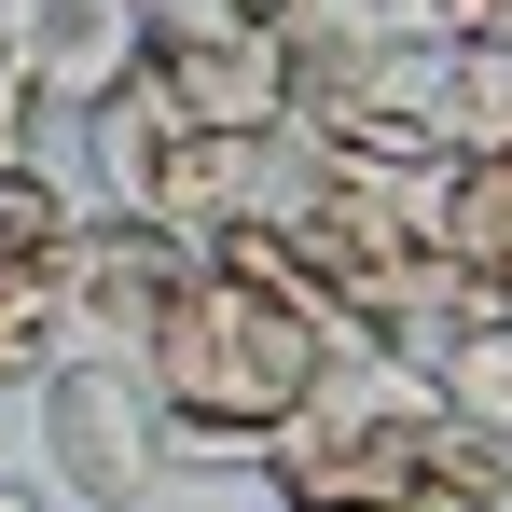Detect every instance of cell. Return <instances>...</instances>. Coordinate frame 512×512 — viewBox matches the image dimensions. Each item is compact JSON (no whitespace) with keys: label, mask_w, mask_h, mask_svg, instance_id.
<instances>
[{"label":"cell","mask_w":512,"mask_h":512,"mask_svg":"<svg viewBox=\"0 0 512 512\" xmlns=\"http://www.w3.org/2000/svg\"><path fill=\"white\" fill-rule=\"evenodd\" d=\"M139 97H167L180 125H208V139H263V125L305 111V56H291L277 14H236V28H153V42H139Z\"/></svg>","instance_id":"277c9868"},{"label":"cell","mask_w":512,"mask_h":512,"mask_svg":"<svg viewBox=\"0 0 512 512\" xmlns=\"http://www.w3.org/2000/svg\"><path fill=\"white\" fill-rule=\"evenodd\" d=\"M28 429H42L56 499H84V512H139L180 471L167 402H153L139 360H42V374H28Z\"/></svg>","instance_id":"3957f363"},{"label":"cell","mask_w":512,"mask_h":512,"mask_svg":"<svg viewBox=\"0 0 512 512\" xmlns=\"http://www.w3.org/2000/svg\"><path fill=\"white\" fill-rule=\"evenodd\" d=\"M277 28L291 42H416L429 0H277Z\"/></svg>","instance_id":"9c48e42d"},{"label":"cell","mask_w":512,"mask_h":512,"mask_svg":"<svg viewBox=\"0 0 512 512\" xmlns=\"http://www.w3.org/2000/svg\"><path fill=\"white\" fill-rule=\"evenodd\" d=\"M250 471L277 485V512H512V443H485L416 360L374 346H346L333 388Z\"/></svg>","instance_id":"7a4b0ae2"},{"label":"cell","mask_w":512,"mask_h":512,"mask_svg":"<svg viewBox=\"0 0 512 512\" xmlns=\"http://www.w3.org/2000/svg\"><path fill=\"white\" fill-rule=\"evenodd\" d=\"M153 28H236V14H277V0H139Z\"/></svg>","instance_id":"8fae6325"},{"label":"cell","mask_w":512,"mask_h":512,"mask_svg":"<svg viewBox=\"0 0 512 512\" xmlns=\"http://www.w3.org/2000/svg\"><path fill=\"white\" fill-rule=\"evenodd\" d=\"M0 512H42V499H28V485H14V471H0Z\"/></svg>","instance_id":"4fadbf2b"},{"label":"cell","mask_w":512,"mask_h":512,"mask_svg":"<svg viewBox=\"0 0 512 512\" xmlns=\"http://www.w3.org/2000/svg\"><path fill=\"white\" fill-rule=\"evenodd\" d=\"M416 374H429L471 429H485V443H512V277H457V291H443V319H429Z\"/></svg>","instance_id":"52a82bcc"},{"label":"cell","mask_w":512,"mask_h":512,"mask_svg":"<svg viewBox=\"0 0 512 512\" xmlns=\"http://www.w3.org/2000/svg\"><path fill=\"white\" fill-rule=\"evenodd\" d=\"M443 42H512V0H429Z\"/></svg>","instance_id":"30bf717a"},{"label":"cell","mask_w":512,"mask_h":512,"mask_svg":"<svg viewBox=\"0 0 512 512\" xmlns=\"http://www.w3.org/2000/svg\"><path fill=\"white\" fill-rule=\"evenodd\" d=\"M457 153H512V42H457Z\"/></svg>","instance_id":"ba28073f"},{"label":"cell","mask_w":512,"mask_h":512,"mask_svg":"<svg viewBox=\"0 0 512 512\" xmlns=\"http://www.w3.org/2000/svg\"><path fill=\"white\" fill-rule=\"evenodd\" d=\"M333 360H346V319L291 277V250H277L263 222H236V236H208V250L180 263L167 319L139 346V374H153V402H167V443L208 457V471L263 457L277 429L333 388Z\"/></svg>","instance_id":"6da1fadb"},{"label":"cell","mask_w":512,"mask_h":512,"mask_svg":"<svg viewBox=\"0 0 512 512\" xmlns=\"http://www.w3.org/2000/svg\"><path fill=\"white\" fill-rule=\"evenodd\" d=\"M139 42H153L139 0H0V84L42 125H84L97 97H125Z\"/></svg>","instance_id":"5b68a950"},{"label":"cell","mask_w":512,"mask_h":512,"mask_svg":"<svg viewBox=\"0 0 512 512\" xmlns=\"http://www.w3.org/2000/svg\"><path fill=\"white\" fill-rule=\"evenodd\" d=\"M180 236L167 222H139V208H84L70 222V250H56V291H70V360H139L153 319H167L180 291Z\"/></svg>","instance_id":"8992f818"},{"label":"cell","mask_w":512,"mask_h":512,"mask_svg":"<svg viewBox=\"0 0 512 512\" xmlns=\"http://www.w3.org/2000/svg\"><path fill=\"white\" fill-rule=\"evenodd\" d=\"M28 139H42V111H28V97L0 84V153H28Z\"/></svg>","instance_id":"7c38bea8"}]
</instances>
